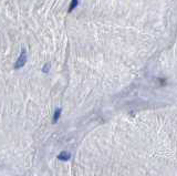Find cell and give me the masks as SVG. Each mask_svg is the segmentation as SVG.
Instances as JSON below:
<instances>
[{
	"instance_id": "cell-4",
	"label": "cell",
	"mask_w": 177,
	"mask_h": 176,
	"mask_svg": "<svg viewBox=\"0 0 177 176\" xmlns=\"http://www.w3.org/2000/svg\"><path fill=\"white\" fill-rule=\"evenodd\" d=\"M78 4H79V2L77 1V0H74V1H72V2H71V5H70V9H69V11H70V12H71V11L73 10V9L75 8V6H77Z\"/></svg>"
},
{
	"instance_id": "cell-2",
	"label": "cell",
	"mask_w": 177,
	"mask_h": 176,
	"mask_svg": "<svg viewBox=\"0 0 177 176\" xmlns=\"http://www.w3.org/2000/svg\"><path fill=\"white\" fill-rule=\"evenodd\" d=\"M58 159L61 161H68L70 159V153H68V152H62V153H60V155L58 156Z\"/></svg>"
},
{
	"instance_id": "cell-3",
	"label": "cell",
	"mask_w": 177,
	"mask_h": 176,
	"mask_svg": "<svg viewBox=\"0 0 177 176\" xmlns=\"http://www.w3.org/2000/svg\"><path fill=\"white\" fill-rule=\"evenodd\" d=\"M60 114H61V110H60V109H58V110L56 111V113H54V116H53V122L54 123H56L58 121V119L60 117Z\"/></svg>"
},
{
	"instance_id": "cell-1",
	"label": "cell",
	"mask_w": 177,
	"mask_h": 176,
	"mask_svg": "<svg viewBox=\"0 0 177 176\" xmlns=\"http://www.w3.org/2000/svg\"><path fill=\"white\" fill-rule=\"evenodd\" d=\"M26 62H27V53H26V50L22 49V51H21V56L19 57V59L17 60L16 64H14V69L22 68V66L26 64Z\"/></svg>"
},
{
	"instance_id": "cell-5",
	"label": "cell",
	"mask_w": 177,
	"mask_h": 176,
	"mask_svg": "<svg viewBox=\"0 0 177 176\" xmlns=\"http://www.w3.org/2000/svg\"><path fill=\"white\" fill-rule=\"evenodd\" d=\"M49 68H50V64H47L45 66H43V72H48L49 71Z\"/></svg>"
}]
</instances>
